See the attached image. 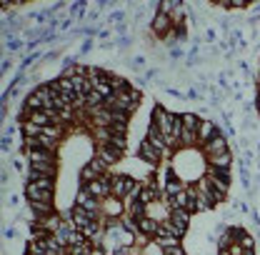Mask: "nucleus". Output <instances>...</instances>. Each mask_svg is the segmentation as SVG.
I'll list each match as a JSON object with an SVG mask.
<instances>
[{
  "label": "nucleus",
  "mask_w": 260,
  "mask_h": 255,
  "mask_svg": "<svg viewBox=\"0 0 260 255\" xmlns=\"http://www.w3.org/2000/svg\"><path fill=\"white\" fill-rule=\"evenodd\" d=\"M205 178H208L210 185H215L218 190H223V193L228 195V190H230V170H228V168L205 165Z\"/></svg>",
  "instance_id": "1"
},
{
  "label": "nucleus",
  "mask_w": 260,
  "mask_h": 255,
  "mask_svg": "<svg viewBox=\"0 0 260 255\" xmlns=\"http://www.w3.org/2000/svg\"><path fill=\"white\" fill-rule=\"evenodd\" d=\"M93 220H100V218H98V213H90V210L78 208V205L70 210V223H73V228H75V230H80V233H83V228H88Z\"/></svg>",
  "instance_id": "2"
},
{
  "label": "nucleus",
  "mask_w": 260,
  "mask_h": 255,
  "mask_svg": "<svg viewBox=\"0 0 260 255\" xmlns=\"http://www.w3.org/2000/svg\"><path fill=\"white\" fill-rule=\"evenodd\" d=\"M28 205H30V210L35 213L43 220V218H48V215H53V200H28Z\"/></svg>",
  "instance_id": "15"
},
{
  "label": "nucleus",
  "mask_w": 260,
  "mask_h": 255,
  "mask_svg": "<svg viewBox=\"0 0 260 255\" xmlns=\"http://www.w3.org/2000/svg\"><path fill=\"white\" fill-rule=\"evenodd\" d=\"M243 255H255V253L253 250H243Z\"/></svg>",
  "instance_id": "36"
},
{
  "label": "nucleus",
  "mask_w": 260,
  "mask_h": 255,
  "mask_svg": "<svg viewBox=\"0 0 260 255\" xmlns=\"http://www.w3.org/2000/svg\"><path fill=\"white\" fill-rule=\"evenodd\" d=\"M103 213L108 215V218H123V213H125V203L120 200V198H105L103 200Z\"/></svg>",
  "instance_id": "7"
},
{
  "label": "nucleus",
  "mask_w": 260,
  "mask_h": 255,
  "mask_svg": "<svg viewBox=\"0 0 260 255\" xmlns=\"http://www.w3.org/2000/svg\"><path fill=\"white\" fill-rule=\"evenodd\" d=\"M220 255H230V253H228V250H220Z\"/></svg>",
  "instance_id": "37"
},
{
  "label": "nucleus",
  "mask_w": 260,
  "mask_h": 255,
  "mask_svg": "<svg viewBox=\"0 0 260 255\" xmlns=\"http://www.w3.org/2000/svg\"><path fill=\"white\" fill-rule=\"evenodd\" d=\"M100 175L90 168V165H85L83 170H80V180H83V185H88V183H93V180H98Z\"/></svg>",
  "instance_id": "24"
},
{
  "label": "nucleus",
  "mask_w": 260,
  "mask_h": 255,
  "mask_svg": "<svg viewBox=\"0 0 260 255\" xmlns=\"http://www.w3.org/2000/svg\"><path fill=\"white\" fill-rule=\"evenodd\" d=\"M180 118H183V128H185V130H195V133H198V128H200V115H195V113H183Z\"/></svg>",
  "instance_id": "18"
},
{
  "label": "nucleus",
  "mask_w": 260,
  "mask_h": 255,
  "mask_svg": "<svg viewBox=\"0 0 260 255\" xmlns=\"http://www.w3.org/2000/svg\"><path fill=\"white\" fill-rule=\"evenodd\" d=\"M173 120H175V113H168L163 105H155V110H153V125H158L163 135H170Z\"/></svg>",
  "instance_id": "3"
},
{
  "label": "nucleus",
  "mask_w": 260,
  "mask_h": 255,
  "mask_svg": "<svg viewBox=\"0 0 260 255\" xmlns=\"http://www.w3.org/2000/svg\"><path fill=\"white\" fill-rule=\"evenodd\" d=\"M30 253H33V255H48V243H45V240H33Z\"/></svg>",
  "instance_id": "25"
},
{
  "label": "nucleus",
  "mask_w": 260,
  "mask_h": 255,
  "mask_svg": "<svg viewBox=\"0 0 260 255\" xmlns=\"http://www.w3.org/2000/svg\"><path fill=\"white\" fill-rule=\"evenodd\" d=\"M25 198L28 200H53V190H45L40 183H28L25 185Z\"/></svg>",
  "instance_id": "9"
},
{
  "label": "nucleus",
  "mask_w": 260,
  "mask_h": 255,
  "mask_svg": "<svg viewBox=\"0 0 260 255\" xmlns=\"http://www.w3.org/2000/svg\"><path fill=\"white\" fill-rule=\"evenodd\" d=\"M143 255H165V250H163V248L158 245V240L153 238L148 245H143Z\"/></svg>",
  "instance_id": "23"
},
{
  "label": "nucleus",
  "mask_w": 260,
  "mask_h": 255,
  "mask_svg": "<svg viewBox=\"0 0 260 255\" xmlns=\"http://www.w3.org/2000/svg\"><path fill=\"white\" fill-rule=\"evenodd\" d=\"M138 230H140L143 235H148V238H155L158 230H160V223L145 215V218H140V220H138Z\"/></svg>",
  "instance_id": "13"
},
{
  "label": "nucleus",
  "mask_w": 260,
  "mask_h": 255,
  "mask_svg": "<svg viewBox=\"0 0 260 255\" xmlns=\"http://www.w3.org/2000/svg\"><path fill=\"white\" fill-rule=\"evenodd\" d=\"M170 30H173L170 15H165V13L155 10V15H153V33H155V35H168Z\"/></svg>",
  "instance_id": "10"
},
{
  "label": "nucleus",
  "mask_w": 260,
  "mask_h": 255,
  "mask_svg": "<svg viewBox=\"0 0 260 255\" xmlns=\"http://www.w3.org/2000/svg\"><path fill=\"white\" fill-rule=\"evenodd\" d=\"M155 240H158V245H160L163 250L180 248V238H175V235H155Z\"/></svg>",
  "instance_id": "19"
},
{
  "label": "nucleus",
  "mask_w": 260,
  "mask_h": 255,
  "mask_svg": "<svg viewBox=\"0 0 260 255\" xmlns=\"http://www.w3.org/2000/svg\"><path fill=\"white\" fill-rule=\"evenodd\" d=\"M218 135V128H215V123L213 120H200V128H198V140H200V145L203 143H208V140H213ZM200 145H198V148H200Z\"/></svg>",
  "instance_id": "12"
},
{
  "label": "nucleus",
  "mask_w": 260,
  "mask_h": 255,
  "mask_svg": "<svg viewBox=\"0 0 260 255\" xmlns=\"http://www.w3.org/2000/svg\"><path fill=\"white\" fill-rule=\"evenodd\" d=\"M98 158H103L108 165H113V163H118L120 158H123V150H118V148H113V145H103V148H98V153H95Z\"/></svg>",
  "instance_id": "14"
},
{
  "label": "nucleus",
  "mask_w": 260,
  "mask_h": 255,
  "mask_svg": "<svg viewBox=\"0 0 260 255\" xmlns=\"http://www.w3.org/2000/svg\"><path fill=\"white\" fill-rule=\"evenodd\" d=\"M128 215H133V218H145V205L140 203V200H133V203H128Z\"/></svg>",
  "instance_id": "22"
},
{
  "label": "nucleus",
  "mask_w": 260,
  "mask_h": 255,
  "mask_svg": "<svg viewBox=\"0 0 260 255\" xmlns=\"http://www.w3.org/2000/svg\"><path fill=\"white\" fill-rule=\"evenodd\" d=\"M28 160H30V168H43V165L55 163V153L45 148H35V150H28Z\"/></svg>",
  "instance_id": "5"
},
{
  "label": "nucleus",
  "mask_w": 260,
  "mask_h": 255,
  "mask_svg": "<svg viewBox=\"0 0 260 255\" xmlns=\"http://www.w3.org/2000/svg\"><path fill=\"white\" fill-rule=\"evenodd\" d=\"M43 135H48V138H55V140H58V135H60V125H48V128L43 130Z\"/></svg>",
  "instance_id": "29"
},
{
  "label": "nucleus",
  "mask_w": 260,
  "mask_h": 255,
  "mask_svg": "<svg viewBox=\"0 0 260 255\" xmlns=\"http://www.w3.org/2000/svg\"><path fill=\"white\" fill-rule=\"evenodd\" d=\"M183 20H185V8L178 3V5H175V10L170 13V23H173V28H178V30H180V28H183Z\"/></svg>",
  "instance_id": "21"
},
{
  "label": "nucleus",
  "mask_w": 260,
  "mask_h": 255,
  "mask_svg": "<svg viewBox=\"0 0 260 255\" xmlns=\"http://www.w3.org/2000/svg\"><path fill=\"white\" fill-rule=\"evenodd\" d=\"M200 150L210 158V155H220V153H225L228 150V138L223 135V133H218L213 140H208V143H203L200 145Z\"/></svg>",
  "instance_id": "4"
},
{
  "label": "nucleus",
  "mask_w": 260,
  "mask_h": 255,
  "mask_svg": "<svg viewBox=\"0 0 260 255\" xmlns=\"http://www.w3.org/2000/svg\"><path fill=\"white\" fill-rule=\"evenodd\" d=\"M110 20H115V23L123 20V13H113V15H110Z\"/></svg>",
  "instance_id": "33"
},
{
  "label": "nucleus",
  "mask_w": 260,
  "mask_h": 255,
  "mask_svg": "<svg viewBox=\"0 0 260 255\" xmlns=\"http://www.w3.org/2000/svg\"><path fill=\"white\" fill-rule=\"evenodd\" d=\"M165 255H185L180 248H170V250H165Z\"/></svg>",
  "instance_id": "32"
},
{
  "label": "nucleus",
  "mask_w": 260,
  "mask_h": 255,
  "mask_svg": "<svg viewBox=\"0 0 260 255\" xmlns=\"http://www.w3.org/2000/svg\"><path fill=\"white\" fill-rule=\"evenodd\" d=\"M240 245H243V250H253V245H255L253 235H250V233H245V235H243V240H240Z\"/></svg>",
  "instance_id": "30"
},
{
  "label": "nucleus",
  "mask_w": 260,
  "mask_h": 255,
  "mask_svg": "<svg viewBox=\"0 0 260 255\" xmlns=\"http://www.w3.org/2000/svg\"><path fill=\"white\" fill-rule=\"evenodd\" d=\"M138 155H140V160H145L148 165H158V163H160V153H158V150H155L148 140H140Z\"/></svg>",
  "instance_id": "8"
},
{
  "label": "nucleus",
  "mask_w": 260,
  "mask_h": 255,
  "mask_svg": "<svg viewBox=\"0 0 260 255\" xmlns=\"http://www.w3.org/2000/svg\"><path fill=\"white\" fill-rule=\"evenodd\" d=\"M75 205L78 208H85V210H90V213H100V208H103V203L83 185L80 188V193H78V198H75Z\"/></svg>",
  "instance_id": "6"
},
{
  "label": "nucleus",
  "mask_w": 260,
  "mask_h": 255,
  "mask_svg": "<svg viewBox=\"0 0 260 255\" xmlns=\"http://www.w3.org/2000/svg\"><path fill=\"white\" fill-rule=\"evenodd\" d=\"M90 168H93V170H95L98 175H105V173H108V163H105L103 158H98V155H95V158L90 160Z\"/></svg>",
  "instance_id": "26"
},
{
  "label": "nucleus",
  "mask_w": 260,
  "mask_h": 255,
  "mask_svg": "<svg viewBox=\"0 0 260 255\" xmlns=\"http://www.w3.org/2000/svg\"><path fill=\"white\" fill-rule=\"evenodd\" d=\"M225 250H228L230 255H243V245H240V243H230Z\"/></svg>",
  "instance_id": "31"
},
{
  "label": "nucleus",
  "mask_w": 260,
  "mask_h": 255,
  "mask_svg": "<svg viewBox=\"0 0 260 255\" xmlns=\"http://www.w3.org/2000/svg\"><path fill=\"white\" fill-rule=\"evenodd\" d=\"M98 230H100V220H93V223H90L88 228H83V235H85V238H93V240H95V233H98Z\"/></svg>",
  "instance_id": "28"
},
{
  "label": "nucleus",
  "mask_w": 260,
  "mask_h": 255,
  "mask_svg": "<svg viewBox=\"0 0 260 255\" xmlns=\"http://www.w3.org/2000/svg\"><path fill=\"white\" fill-rule=\"evenodd\" d=\"M185 188H188V185H185V180L175 175V178H170V180H168V183L163 185V193H165V198H173V195L183 193Z\"/></svg>",
  "instance_id": "16"
},
{
  "label": "nucleus",
  "mask_w": 260,
  "mask_h": 255,
  "mask_svg": "<svg viewBox=\"0 0 260 255\" xmlns=\"http://www.w3.org/2000/svg\"><path fill=\"white\" fill-rule=\"evenodd\" d=\"M90 255H103V250H98V248H95V250H93Z\"/></svg>",
  "instance_id": "35"
},
{
  "label": "nucleus",
  "mask_w": 260,
  "mask_h": 255,
  "mask_svg": "<svg viewBox=\"0 0 260 255\" xmlns=\"http://www.w3.org/2000/svg\"><path fill=\"white\" fill-rule=\"evenodd\" d=\"M170 223L185 233V230H188V225H190V210H180V208L170 210Z\"/></svg>",
  "instance_id": "11"
},
{
  "label": "nucleus",
  "mask_w": 260,
  "mask_h": 255,
  "mask_svg": "<svg viewBox=\"0 0 260 255\" xmlns=\"http://www.w3.org/2000/svg\"><path fill=\"white\" fill-rule=\"evenodd\" d=\"M205 165H213V168H228V170H230V165H233V155H230V150L220 153V155H210Z\"/></svg>",
  "instance_id": "17"
},
{
  "label": "nucleus",
  "mask_w": 260,
  "mask_h": 255,
  "mask_svg": "<svg viewBox=\"0 0 260 255\" xmlns=\"http://www.w3.org/2000/svg\"><path fill=\"white\" fill-rule=\"evenodd\" d=\"M43 130H45V128L35 125V123H30V120H25V123H23V133H25V138H40V135H43Z\"/></svg>",
  "instance_id": "20"
},
{
  "label": "nucleus",
  "mask_w": 260,
  "mask_h": 255,
  "mask_svg": "<svg viewBox=\"0 0 260 255\" xmlns=\"http://www.w3.org/2000/svg\"><path fill=\"white\" fill-rule=\"evenodd\" d=\"M108 145H113V148H118V150H125L128 140H125V135H118V133H113V138H110V143H108Z\"/></svg>",
  "instance_id": "27"
},
{
  "label": "nucleus",
  "mask_w": 260,
  "mask_h": 255,
  "mask_svg": "<svg viewBox=\"0 0 260 255\" xmlns=\"http://www.w3.org/2000/svg\"><path fill=\"white\" fill-rule=\"evenodd\" d=\"M255 108H258V113H260V93H258V98H255Z\"/></svg>",
  "instance_id": "34"
}]
</instances>
